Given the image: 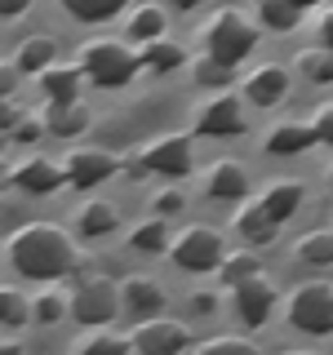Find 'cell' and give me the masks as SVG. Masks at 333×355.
Listing matches in <instances>:
<instances>
[{"label": "cell", "mask_w": 333, "mask_h": 355, "mask_svg": "<svg viewBox=\"0 0 333 355\" xmlns=\"http://www.w3.org/2000/svg\"><path fill=\"white\" fill-rule=\"evenodd\" d=\"M320 44L333 53V9H325V14H320Z\"/></svg>", "instance_id": "ee69618b"}, {"label": "cell", "mask_w": 333, "mask_h": 355, "mask_svg": "<svg viewBox=\"0 0 333 355\" xmlns=\"http://www.w3.org/2000/svg\"><path fill=\"white\" fill-rule=\"evenodd\" d=\"M125 36H129L133 44L164 36V9H160V5H142V9H133V18H129V31H125Z\"/></svg>", "instance_id": "f546056e"}, {"label": "cell", "mask_w": 333, "mask_h": 355, "mask_svg": "<svg viewBox=\"0 0 333 355\" xmlns=\"http://www.w3.org/2000/svg\"><path fill=\"white\" fill-rule=\"evenodd\" d=\"M0 182H9V169H5V160H0Z\"/></svg>", "instance_id": "c3c4849f"}, {"label": "cell", "mask_w": 333, "mask_h": 355, "mask_svg": "<svg viewBox=\"0 0 333 355\" xmlns=\"http://www.w3.org/2000/svg\"><path fill=\"white\" fill-rule=\"evenodd\" d=\"M284 94H289V71L280 62H262L244 76V98L253 107H275V103H284Z\"/></svg>", "instance_id": "5bb4252c"}, {"label": "cell", "mask_w": 333, "mask_h": 355, "mask_svg": "<svg viewBox=\"0 0 333 355\" xmlns=\"http://www.w3.org/2000/svg\"><path fill=\"white\" fill-rule=\"evenodd\" d=\"M36 0H0V18H22Z\"/></svg>", "instance_id": "7bdbcfd3"}, {"label": "cell", "mask_w": 333, "mask_h": 355, "mask_svg": "<svg viewBox=\"0 0 333 355\" xmlns=\"http://www.w3.org/2000/svg\"><path fill=\"white\" fill-rule=\"evenodd\" d=\"M138 155L147 164V173H160V178H187L191 173V138L187 133H160Z\"/></svg>", "instance_id": "ba28073f"}, {"label": "cell", "mask_w": 333, "mask_h": 355, "mask_svg": "<svg viewBox=\"0 0 333 355\" xmlns=\"http://www.w3.org/2000/svg\"><path fill=\"white\" fill-rule=\"evenodd\" d=\"M293 5H298V9H311V5H320V0H293Z\"/></svg>", "instance_id": "7dc6e473"}, {"label": "cell", "mask_w": 333, "mask_h": 355, "mask_svg": "<svg viewBox=\"0 0 333 355\" xmlns=\"http://www.w3.org/2000/svg\"><path fill=\"white\" fill-rule=\"evenodd\" d=\"M5 138H9V133H0V151H5Z\"/></svg>", "instance_id": "681fc988"}, {"label": "cell", "mask_w": 333, "mask_h": 355, "mask_svg": "<svg viewBox=\"0 0 333 355\" xmlns=\"http://www.w3.org/2000/svg\"><path fill=\"white\" fill-rule=\"evenodd\" d=\"M120 173H125V178H129V182H142V178H147V164H142V155H138V151H133V155H129V160H120Z\"/></svg>", "instance_id": "60d3db41"}, {"label": "cell", "mask_w": 333, "mask_h": 355, "mask_svg": "<svg viewBox=\"0 0 333 355\" xmlns=\"http://www.w3.org/2000/svg\"><path fill=\"white\" fill-rule=\"evenodd\" d=\"M293 67L307 76V80H316V85H333V53L320 44V49H302L293 58Z\"/></svg>", "instance_id": "1f68e13d"}, {"label": "cell", "mask_w": 333, "mask_h": 355, "mask_svg": "<svg viewBox=\"0 0 333 355\" xmlns=\"http://www.w3.org/2000/svg\"><path fill=\"white\" fill-rule=\"evenodd\" d=\"M311 129H316V142H325V147H333V103L316 107V116H311Z\"/></svg>", "instance_id": "d590c367"}, {"label": "cell", "mask_w": 333, "mask_h": 355, "mask_svg": "<svg viewBox=\"0 0 333 355\" xmlns=\"http://www.w3.org/2000/svg\"><path fill=\"white\" fill-rule=\"evenodd\" d=\"M67 311H71V297H67L58 284H44L40 293L31 297V320H36V324H62Z\"/></svg>", "instance_id": "d4e9b609"}, {"label": "cell", "mask_w": 333, "mask_h": 355, "mask_svg": "<svg viewBox=\"0 0 333 355\" xmlns=\"http://www.w3.org/2000/svg\"><path fill=\"white\" fill-rule=\"evenodd\" d=\"M80 62H49L36 76V89L44 94V103H67V98H80Z\"/></svg>", "instance_id": "9a60e30c"}, {"label": "cell", "mask_w": 333, "mask_h": 355, "mask_svg": "<svg viewBox=\"0 0 333 355\" xmlns=\"http://www.w3.org/2000/svg\"><path fill=\"white\" fill-rule=\"evenodd\" d=\"M249 275H258V258H253L249 249H240V253H222V262H218V280L227 284V288H236L240 280H249Z\"/></svg>", "instance_id": "4dcf8cb0"}, {"label": "cell", "mask_w": 333, "mask_h": 355, "mask_svg": "<svg viewBox=\"0 0 333 355\" xmlns=\"http://www.w3.org/2000/svg\"><path fill=\"white\" fill-rule=\"evenodd\" d=\"M231 71H236V67H227V62L209 58V53H200V58L191 62L196 85H205V89H227V85H231Z\"/></svg>", "instance_id": "836d02e7"}, {"label": "cell", "mask_w": 333, "mask_h": 355, "mask_svg": "<svg viewBox=\"0 0 333 355\" xmlns=\"http://www.w3.org/2000/svg\"><path fill=\"white\" fill-rule=\"evenodd\" d=\"M18 67L14 62H0V98H14V89H18Z\"/></svg>", "instance_id": "f35d334b"}, {"label": "cell", "mask_w": 333, "mask_h": 355, "mask_svg": "<svg viewBox=\"0 0 333 355\" xmlns=\"http://www.w3.org/2000/svg\"><path fill=\"white\" fill-rule=\"evenodd\" d=\"M31 324V297H22L18 288H0V329H22Z\"/></svg>", "instance_id": "d6a6232c"}, {"label": "cell", "mask_w": 333, "mask_h": 355, "mask_svg": "<svg viewBox=\"0 0 333 355\" xmlns=\"http://www.w3.org/2000/svg\"><path fill=\"white\" fill-rule=\"evenodd\" d=\"M164 302H169V297H164V288H160L155 275H125V280H120V306H125L133 320L160 315Z\"/></svg>", "instance_id": "7c38bea8"}, {"label": "cell", "mask_w": 333, "mask_h": 355, "mask_svg": "<svg viewBox=\"0 0 333 355\" xmlns=\"http://www.w3.org/2000/svg\"><path fill=\"white\" fill-rule=\"evenodd\" d=\"M151 209H155L160 218H173V214H182V209H187V196H182V187H169V191H160V196L151 200Z\"/></svg>", "instance_id": "e575fe53"}, {"label": "cell", "mask_w": 333, "mask_h": 355, "mask_svg": "<svg viewBox=\"0 0 333 355\" xmlns=\"http://www.w3.org/2000/svg\"><path fill=\"white\" fill-rule=\"evenodd\" d=\"M49 62H58V44H53V36H44V31H36V36H27L18 44V58L14 67L18 71H31V76H40Z\"/></svg>", "instance_id": "7402d4cb"}, {"label": "cell", "mask_w": 333, "mask_h": 355, "mask_svg": "<svg viewBox=\"0 0 333 355\" xmlns=\"http://www.w3.org/2000/svg\"><path fill=\"white\" fill-rule=\"evenodd\" d=\"M253 14L271 31H293L298 18H302V9H298L293 0H253Z\"/></svg>", "instance_id": "83f0119b"}, {"label": "cell", "mask_w": 333, "mask_h": 355, "mask_svg": "<svg viewBox=\"0 0 333 355\" xmlns=\"http://www.w3.org/2000/svg\"><path fill=\"white\" fill-rule=\"evenodd\" d=\"M236 315H240V324H249V329H262L266 320H271V311L275 302H280V293H275V284L266 280V275H249V280H240L236 288Z\"/></svg>", "instance_id": "8fae6325"}, {"label": "cell", "mask_w": 333, "mask_h": 355, "mask_svg": "<svg viewBox=\"0 0 333 355\" xmlns=\"http://www.w3.org/2000/svg\"><path fill=\"white\" fill-rule=\"evenodd\" d=\"M222 253H227V244H222V236L214 227H182L178 240H169V258L182 266V271H191V275L218 271Z\"/></svg>", "instance_id": "5b68a950"}, {"label": "cell", "mask_w": 333, "mask_h": 355, "mask_svg": "<svg viewBox=\"0 0 333 355\" xmlns=\"http://www.w3.org/2000/svg\"><path fill=\"white\" fill-rule=\"evenodd\" d=\"M293 253L307 266H333V231H307V236H298Z\"/></svg>", "instance_id": "f1b7e54d"}, {"label": "cell", "mask_w": 333, "mask_h": 355, "mask_svg": "<svg viewBox=\"0 0 333 355\" xmlns=\"http://www.w3.org/2000/svg\"><path fill=\"white\" fill-rule=\"evenodd\" d=\"M18 120H22V111L9 103V98H0V133H14V129H18Z\"/></svg>", "instance_id": "ab89813d"}, {"label": "cell", "mask_w": 333, "mask_h": 355, "mask_svg": "<svg viewBox=\"0 0 333 355\" xmlns=\"http://www.w3.org/2000/svg\"><path fill=\"white\" fill-rule=\"evenodd\" d=\"M71 351H76V355H94V351H98V355H125V351H133V347H129L125 333H116L111 324H89L85 338L71 342Z\"/></svg>", "instance_id": "44dd1931"}, {"label": "cell", "mask_w": 333, "mask_h": 355, "mask_svg": "<svg viewBox=\"0 0 333 355\" xmlns=\"http://www.w3.org/2000/svg\"><path fill=\"white\" fill-rule=\"evenodd\" d=\"M200 351H249L253 355V342L249 338H209V342H200Z\"/></svg>", "instance_id": "8d00e7d4"}, {"label": "cell", "mask_w": 333, "mask_h": 355, "mask_svg": "<svg viewBox=\"0 0 333 355\" xmlns=\"http://www.w3.org/2000/svg\"><path fill=\"white\" fill-rule=\"evenodd\" d=\"M205 0H173V9H200Z\"/></svg>", "instance_id": "bcb514c9"}, {"label": "cell", "mask_w": 333, "mask_h": 355, "mask_svg": "<svg viewBox=\"0 0 333 355\" xmlns=\"http://www.w3.org/2000/svg\"><path fill=\"white\" fill-rule=\"evenodd\" d=\"M18 351H27L18 338H0V355H18Z\"/></svg>", "instance_id": "f6af8a7d"}, {"label": "cell", "mask_w": 333, "mask_h": 355, "mask_svg": "<svg viewBox=\"0 0 333 355\" xmlns=\"http://www.w3.org/2000/svg\"><path fill=\"white\" fill-rule=\"evenodd\" d=\"M205 191L214 200H244L249 196V173L240 160H214L205 173Z\"/></svg>", "instance_id": "e0dca14e"}, {"label": "cell", "mask_w": 333, "mask_h": 355, "mask_svg": "<svg viewBox=\"0 0 333 355\" xmlns=\"http://www.w3.org/2000/svg\"><path fill=\"white\" fill-rule=\"evenodd\" d=\"M129 347L133 351H142V355H178V351H187L191 347V333H187L182 320H138L129 333Z\"/></svg>", "instance_id": "52a82bcc"}, {"label": "cell", "mask_w": 333, "mask_h": 355, "mask_svg": "<svg viewBox=\"0 0 333 355\" xmlns=\"http://www.w3.org/2000/svg\"><path fill=\"white\" fill-rule=\"evenodd\" d=\"M138 62H142V71L169 76V71H178V67L187 62V49H182V44H173V40H164V36H155V40H142L138 44Z\"/></svg>", "instance_id": "d6986e66"}, {"label": "cell", "mask_w": 333, "mask_h": 355, "mask_svg": "<svg viewBox=\"0 0 333 355\" xmlns=\"http://www.w3.org/2000/svg\"><path fill=\"white\" fill-rule=\"evenodd\" d=\"M120 311V284L107 280V275H89L85 284H76L71 293V315L80 320V324H111Z\"/></svg>", "instance_id": "8992f818"}, {"label": "cell", "mask_w": 333, "mask_h": 355, "mask_svg": "<svg viewBox=\"0 0 333 355\" xmlns=\"http://www.w3.org/2000/svg\"><path fill=\"white\" fill-rule=\"evenodd\" d=\"M289 324L307 338H329L333 333V284H298L284 302Z\"/></svg>", "instance_id": "277c9868"}, {"label": "cell", "mask_w": 333, "mask_h": 355, "mask_svg": "<svg viewBox=\"0 0 333 355\" xmlns=\"http://www.w3.org/2000/svg\"><path fill=\"white\" fill-rule=\"evenodd\" d=\"M76 62H80L85 80H94L98 89H125L133 76L142 71L138 49L125 44V40H89Z\"/></svg>", "instance_id": "3957f363"}, {"label": "cell", "mask_w": 333, "mask_h": 355, "mask_svg": "<svg viewBox=\"0 0 333 355\" xmlns=\"http://www.w3.org/2000/svg\"><path fill=\"white\" fill-rule=\"evenodd\" d=\"M236 231H240V236L249 240V244H271V240H275V231H280V222L266 214L262 200H258V205H244L240 214H236Z\"/></svg>", "instance_id": "603a6c76"}, {"label": "cell", "mask_w": 333, "mask_h": 355, "mask_svg": "<svg viewBox=\"0 0 333 355\" xmlns=\"http://www.w3.org/2000/svg\"><path fill=\"white\" fill-rule=\"evenodd\" d=\"M76 227H80V236L98 240V236H111V231L120 227V214L111 200H89V205L76 214Z\"/></svg>", "instance_id": "cb8c5ba5"}, {"label": "cell", "mask_w": 333, "mask_h": 355, "mask_svg": "<svg viewBox=\"0 0 333 355\" xmlns=\"http://www.w3.org/2000/svg\"><path fill=\"white\" fill-rule=\"evenodd\" d=\"M44 133H53V138H80V133L89 129V107L80 103V98H67V103H49L44 107Z\"/></svg>", "instance_id": "2e32d148"}, {"label": "cell", "mask_w": 333, "mask_h": 355, "mask_svg": "<svg viewBox=\"0 0 333 355\" xmlns=\"http://www.w3.org/2000/svg\"><path fill=\"white\" fill-rule=\"evenodd\" d=\"M200 44H205L209 58L236 67V62H244L253 53V44H258V27H253L240 9H214V14L200 22Z\"/></svg>", "instance_id": "7a4b0ae2"}, {"label": "cell", "mask_w": 333, "mask_h": 355, "mask_svg": "<svg viewBox=\"0 0 333 355\" xmlns=\"http://www.w3.org/2000/svg\"><path fill=\"white\" fill-rule=\"evenodd\" d=\"M40 133H44V120H31V116H22V120H18V129H14V138H18V142H36Z\"/></svg>", "instance_id": "74e56055"}, {"label": "cell", "mask_w": 333, "mask_h": 355, "mask_svg": "<svg viewBox=\"0 0 333 355\" xmlns=\"http://www.w3.org/2000/svg\"><path fill=\"white\" fill-rule=\"evenodd\" d=\"M9 182L22 187L27 196H53L67 178H62V164H53L49 155H31V160L18 164V169H9Z\"/></svg>", "instance_id": "4fadbf2b"}, {"label": "cell", "mask_w": 333, "mask_h": 355, "mask_svg": "<svg viewBox=\"0 0 333 355\" xmlns=\"http://www.w3.org/2000/svg\"><path fill=\"white\" fill-rule=\"evenodd\" d=\"M120 173V160L103 147H71L62 155V178L71 187H98Z\"/></svg>", "instance_id": "30bf717a"}, {"label": "cell", "mask_w": 333, "mask_h": 355, "mask_svg": "<svg viewBox=\"0 0 333 355\" xmlns=\"http://www.w3.org/2000/svg\"><path fill=\"white\" fill-rule=\"evenodd\" d=\"M196 133H200V138H236V133H244V107H240V98L218 89L209 103H200Z\"/></svg>", "instance_id": "9c48e42d"}, {"label": "cell", "mask_w": 333, "mask_h": 355, "mask_svg": "<svg viewBox=\"0 0 333 355\" xmlns=\"http://www.w3.org/2000/svg\"><path fill=\"white\" fill-rule=\"evenodd\" d=\"M169 218H151V222H138L129 231V249L133 253H164L169 249Z\"/></svg>", "instance_id": "484cf974"}, {"label": "cell", "mask_w": 333, "mask_h": 355, "mask_svg": "<svg viewBox=\"0 0 333 355\" xmlns=\"http://www.w3.org/2000/svg\"><path fill=\"white\" fill-rule=\"evenodd\" d=\"M271 155H302L316 147V129H311V120L302 125V120H284V125H275L271 133H266V142H262Z\"/></svg>", "instance_id": "ac0fdd59"}, {"label": "cell", "mask_w": 333, "mask_h": 355, "mask_svg": "<svg viewBox=\"0 0 333 355\" xmlns=\"http://www.w3.org/2000/svg\"><path fill=\"white\" fill-rule=\"evenodd\" d=\"M9 266L27 280H62L80 266V249L58 222H22L5 240Z\"/></svg>", "instance_id": "6da1fadb"}, {"label": "cell", "mask_w": 333, "mask_h": 355, "mask_svg": "<svg viewBox=\"0 0 333 355\" xmlns=\"http://www.w3.org/2000/svg\"><path fill=\"white\" fill-rule=\"evenodd\" d=\"M58 5H62V14H71L76 22H89V27H94V22H111L129 0H58Z\"/></svg>", "instance_id": "4316f807"}, {"label": "cell", "mask_w": 333, "mask_h": 355, "mask_svg": "<svg viewBox=\"0 0 333 355\" xmlns=\"http://www.w3.org/2000/svg\"><path fill=\"white\" fill-rule=\"evenodd\" d=\"M187 306H191L196 315H214V311H218V297L214 293H191V302H187Z\"/></svg>", "instance_id": "b9f144b4"}, {"label": "cell", "mask_w": 333, "mask_h": 355, "mask_svg": "<svg viewBox=\"0 0 333 355\" xmlns=\"http://www.w3.org/2000/svg\"><path fill=\"white\" fill-rule=\"evenodd\" d=\"M302 200H307V191H302V182H293V178H284V182H275V187H266L262 191V209L266 214H271L275 222H284L298 214V209H302Z\"/></svg>", "instance_id": "ffe728a7"}]
</instances>
